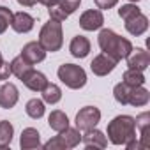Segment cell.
Returning <instances> with one entry per match:
<instances>
[{
    "label": "cell",
    "instance_id": "5b68a950",
    "mask_svg": "<svg viewBox=\"0 0 150 150\" xmlns=\"http://www.w3.org/2000/svg\"><path fill=\"white\" fill-rule=\"evenodd\" d=\"M80 2L81 0H55L51 6H48L50 20H57V21L67 20L74 11L80 7Z\"/></svg>",
    "mask_w": 150,
    "mask_h": 150
},
{
    "label": "cell",
    "instance_id": "d6986e66",
    "mask_svg": "<svg viewBox=\"0 0 150 150\" xmlns=\"http://www.w3.org/2000/svg\"><path fill=\"white\" fill-rule=\"evenodd\" d=\"M58 138L62 139L65 148H74V146H78L80 141H81L80 129H76V127H65L64 131L58 132Z\"/></svg>",
    "mask_w": 150,
    "mask_h": 150
},
{
    "label": "cell",
    "instance_id": "f546056e",
    "mask_svg": "<svg viewBox=\"0 0 150 150\" xmlns=\"http://www.w3.org/2000/svg\"><path fill=\"white\" fill-rule=\"evenodd\" d=\"M99 9H111L118 4V0H94Z\"/></svg>",
    "mask_w": 150,
    "mask_h": 150
},
{
    "label": "cell",
    "instance_id": "cb8c5ba5",
    "mask_svg": "<svg viewBox=\"0 0 150 150\" xmlns=\"http://www.w3.org/2000/svg\"><path fill=\"white\" fill-rule=\"evenodd\" d=\"M124 80V83H127L129 87H139V85H145V74H143V71H138V69H132V67H129L125 72H124V76H122Z\"/></svg>",
    "mask_w": 150,
    "mask_h": 150
},
{
    "label": "cell",
    "instance_id": "836d02e7",
    "mask_svg": "<svg viewBox=\"0 0 150 150\" xmlns=\"http://www.w3.org/2000/svg\"><path fill=\"white\" fill-rule=\"evenodd\" d=\"M129 2H134V4H136V2H139V0H129Z\"/></svg>",
    "mask_w": 150,
    "mask_h": 150
},
{
    "label": "cell",
    "instance_id": "5bb4252c",
    "mask_svg": "<svg viewBox=\"0 0 150 150\" xmlns=\"http://www.w3.org/2000/svg\"><path fill=\"white\" fill-rule=\"evenodd\" d=\"M81 141L85 143V146H88V148H106L108 146V138L101 132V131H97L96 127L94 129H88V131H85V134L81 136Z\"/></svg>",
    "mask_w": 150,
    "mask_h": 150
},
{
    "label": "cell",
    "instance_id": "f1b7e54d",
    "mask_svg": "<svg viewBox=\"0 0 150 150\" xmlns=\"http://www.w3.org/2000/svg\"><path fill=\"white\" fill-rule=\"evenodd\" d=\"M141 11H139V7L136 6V4H125V6H122L120 9H118V16L125 21V20H129V18H134L136 14H139Z\"/></svg>",
    "mask_w": 150,
    "mask_h": 150
},
{
    "label": "cell",
    "instance_id": "1f68e13d",
    "mask_svg": "<svg viewBox=\"0 0 150 150\" xmlns=\"http://www.w3.org/2000/svg\"><path fill=\"white\" fill-rule=\"evenodd\" d=\"M37 2H39V4H42V6H46V7H48V6H51V4H53V2H55V0H37Z\"/></svg>",
    "mask_w": 150,
    "mask_h": 150
},
{
    "label": "cell",
    "instance_id": "4316f807",
    "mask_svg": "<svg viewBox=\"0 0 150 150\" xmlns=\"http://www.w3.org/2000/svg\"><path fill=\"white\" fill-rule=\"evenodd\" d=\"M129 90H131V87L127 85V83H118V85H115V88H113V96H115V101L117 103H120L122 106H125L127 104V99H129Z\"/></svg>",
    "mask_w": 150,
    "mask_h": 150
},
{
    "label": "cell",
    "instance_id": "d6a6232c",
    "mask_svg": "<svg viewBox=\"0 0 150 150\" xmlns=\"http://www.w3.org/2000/svg\"><path fill=\"white\" fill-rule=\"evenodd\" d=\"M4 64H6V60H4V58H2V53H0V67H2V65H4Z\"/></svg>",
    "mask_w": 150,
    "mask_h": 150
},
{
    "label": "cell",
    "instance_id": "2e32d148",
    "mask_svg": "<svg viewBox=\"0 0 150 150\" xmlns=\"http://www.w3.org/2000/svg\"><path fill=\"white\" fill-rule=\"evenodd\" d=\"M20 146L23 150H32V148H39L41 146V134L37 129L34 127H27L21 131V138H20Z\"/></svg>",
    "mask_w": 150,
    "mask_h": 150
},
{
    "label": "cell",
    "instance_id": "ac0fdd59",
    "mask_svg": "<svg viewBox=\"0 0 150 150\" xmlns=\"http://www.w3.org/2000/svg\"><path fill=\"white\" fill-rule=\"evenodd\" d=\"M150 101V92L139 85V87H131L129 90V99H127V104L134 106V108H139V106H146Z\"/></svg>",
    "mask_w": 150,
    "mask_h": 150
},
{
    "label": "cell",
    "instance_id": "83f0119b",
    "mask_svg": "<svg viewBox=\"0 0 150 150\" xmlns=\"http://www.w3.org/2000/svg\"><path fill=\"white\" fill-rule=\"evenodd\" d=\"M11 21H13V11L6 6H0V35L7 30Z\"/></svg>",
    "mask_w": 150,
    "mask_h": 150
},
{
    "label": "cell",
    "instance_id": "e0dca14e",
    "mask_svg": "<svg viewBox=\"0 0 150 150\" xmlns=\"http://www.w3.org/2000/svg\"><path fill=\"white\" fill-rule=\"evenodd\" d=\"M148 28V18L145 14H136L134 18H129L125 20V30L131 34V35H141L145 34Z\"/></svg>",
    "mask_w": 150,
    "mask_h": 150
},
{
    "label": "cell",
    "instance_id": "6da1fadb",
    "mask_svg": "<svg viewBox=\"0 0 150 150\" xmlns=\"http://www.w3.org/2000/svg\"><path fill=\"white\" fill-rule=\"evenodd\" d=\"M97 42H99V48L103 53L110 55L111 58H115L117 62L125 58L131 50H132V42L118 34H115L113 30L110 28H103L99 32V37H97Z\"/></svg>",
    "mask_w": 150,
    "mask_h": 150
},
{
    "label": "cell",
    "instance_id": "ba28073f",
    "mask_svg": "<svg viewBox=\"0 0 150 150\" xmlns=\"http://www.w3.org/2000/svg\"><path fill=\"white\" fill-rule=\"evenodd\" d=\"M115 65H117V60L115 58H111L106 53H99L92 60L90 69H92V72L96 74V76H108V74L115 69Z\"/></svg>",
    "mask_w": 150,
    "mask_h": 150
},
{
    "label": "cell",
    "instance_id": "3957f363",
    "mask_svg": "<svg viewBox=\"0 0 150 150\" xmlns=\"http://www.w3.org/2000/svg\"><path fill=\"white\" fill-rule=\"evenodd\" d=\"M42 50L48 53H55L62 48L64 44V32H62V21L57 20H50L41 27L39 32V41H37Z\"/></svg>",
    "mask_w": 150,
    "mask_h": 150
},
{
    "label": "cell",
    "instance_id": "44dd1931",
    "mask_svg": "<svg viewBox=\"0 0 150 150\" xmlns=\"http://www.w3.org/2000/svg\"><path fill=\"white\" fill-rule=\"evenodd\" d=\"M48 124H50V127H51L53 131L60 132V131H64L65 127H69V118H67V115H65L64 111L53 110V111L50 113V117H48Z\"/></svg>",
    "mask_w": 150,
    "mask_h": 150
},
{
    "label": "cell",
    "instance_id": "d4e9b609",
    "mask_svg": "<svg viewBox=\"0 0 150 150\" xmlns=\"http://www.w3.org/2000/svg\"><path fill=\"white\" fill-rule=\"evenodd\" d=\"M13 136H14L13 124L7 122V120H2V122H0V148L9 146L11 141H13Z\"/></svg>",
    "mask_w": 150,
    "mask_h": 150
},
{
    "label": "cell",
    "instance_id": "30bf717a",
    "mask_svg": "<svg viewBox=\"0 0 150 150\" xmlns=\"http://www.w3.org/2000/svg\"><path fill=\"white\" fill-rule=\"evenodd\" d=\"M18 99H20V92L14 83H4L0 87V108L11 110L16 106Z\"/></svg>",
    "mask_w": 150,
    "mask_h": 150
},
{
    "label": "cell",
    "instance_id": "7c38bea8",
    "mask_svg": "<svg viewBox=\"0 0 150 150\" xmlns=\"http://www.w3.org/2000/svg\"><path fill=\"white\" fill-rule=\"evenodd\" d=\"M21 81H23V85H25L27 88H30L32 92H41V90L46 87L48 78L44 76L41 71H35V69L32 67V69L25 74V76L21 78Z\"/></svg>",
    "mask_w": 150,
    "mask_h": 150
},
{
    "label": "cell",
    "instance_id": "8992f818",
    "mask_svg": "<svg viewBox=\"0 0 150 150\" xmlns=\"http://www.w3.org/2000/svg\"><path fill=\"white\" fill-rule=\"evenodd\" d=\"M101 120V111L96 106H85L76 113V129L80 131H88L94 129Z\"/></svg>",
    "mask_w": 150,
    "mask_h": 150
},
{
    "label": "cell",
    "instance_id": "4fadbf2b",
    "mask_svg": "<svg viewBox=\"0 0 150 150\" xmlns=\"http://www.w3.org/2000/svg\"><path fill=\"white\" fill-rule=\"evenodd\" d=\"M34 23H35V20H34V16H30L28 13H23V11L13 13L11 27H13L14 32H18V34H27V32H30V30L34 28Z\"/></svg>",
    "mask_w": 150,
    "mask_h": 150
},
{
    "label": "cell",
    "instance_id": "ffe728a7",
    "mask_svg": "<svg viewBox=\"0 0 150 150\" xmlns=\"http://www.w3.org/2000/svg\"><path fill=\"white\" fill-rule=\"evenodd\" d=\"M134 120H136V127H138V129H139V132H141V139H139V143H141V146H143V148H148V146H150V139H148L150 113H148V111H145V113L138 115V118H134Z\"/></svg>",
    "mask_w": 150,
    "mask_h": 150
},
{
    "label": "cell",
    "instance_id": "7402d4cb",
    "mask_svg": "<svg viewBox=\"0 0 150 150\" xmlns=\"http://www.w3.org/2000/svg\"><path fill=\"white\" fill-rule=\"evenodd\" d=\"M41 94H42V101L44 103H48V104H57L60 99H62V90H60V87L58 85H55V83H46V87L41 90Z\"/></svg>",
    "mask_w": 150,
    "mask_h": 150
},
{
    "label": "cell",
    "instance_id": "9a60e30c",
    "mask_svg": "<svg viewBox=\"0 0 150 150\" xmlns=\"http://www.w3.org/2000/svg\"><path fill=\"white\" fill-rule=\"evenodd\" d=\"M69 51L74 58H85L90 53V41L85 35H76L72 37L71 44H69Z\"/></svg>",
    "mask_w": 150,
    "mask_h": 150
},
{
    "label": "cell",
    "instance_id": "8fae6325",
    "mask_svg": "<svg viewBox=\"0 0 150 150\" xmlns=\"http://www.w3.org/2000/svg\"><path fill=\"white\" fill-rule=\"evenodd\" d=\"M21 57H23L27 62H30L32 65H35V64H39V62H42V60L46 58V51L42 50V46H41L37 41H30V42H27V44L23 46Z\"/></svg>",
    "mask_w": 150,
    "mask_h": 150
},
{
    "label": "cell",
    "instance_id": "52a82bcc",
    "mask_svg": "<svg viewBox=\"0 0 150 150\" xmlns=\"http://www.w3.org/2000/svg\"><path fill=\"white\" fill-rule=\"evenodd\" d=\"M104 25V16L99 9H88L80 16V27L87 32L99 30Z\"/></svg>",
    "mask_w": 150,
    "mask_h": 150
},
{
    "label": "cell",
    "instance_id": "4dcf8cb0",
    "mask_svg": "<svg viewBox=\"0 0 150 150\" xmlns=\"http://www.w3.org/2000/svg\"><path fill=\"white\" fill-rule=\"evenodd\" d=\"M35 2L37 0H18V4L23 7H32V6H35Z\"/></svg>",
    "mask_w": 150,
    "mask_h": 150
},
{
    "label": "cell",
    "instance_id": "277c9868",
    "mask_svg": "<svg viewBox=\"0 0 150 150\" xmlns=\"http://www.w3.org/2000/svg\"><path fill=\"white\" fill-rule=\"evenodd\" d=\"M58 74V80L72 88V90H80L87 85V72L81 65H76V64H62L57 71Z\"/></svg>",
    "mask_w": 150,
    "mask_h": 150
},
{
    "label": "cell",
    "instance_id": "7a4b0ae2",
    "mask_svg": "<svg viewBox=\"0 0 150 150\" xmlns=\"http://www.w3.org/2000/svg\"><path fill=\"white\" fill-rule=\"evenodd\" d=\"M106 132L113 145H127L136 139V120L131 115H118L108 124Z\"/></svg>",
    "mask_w": 150,
    "mask_h": 150
},
{
    "label": "cell",
    "instance_id": "603a6c76",
    "mask_svg": "<svg viewBox=\"0 0 150 150\" xmlns=\"http://www.w3.org/2000/svg\"><path fill=\"white\" fill-rule=\"evenodd\" d=\"M9 65H11V74H14V76H16V78H20V80L25 76V74H27L30 69H32V64H30V62H27L21 55H20V57H16V58H13Z\"/></svg>",
    "mask_w": 150,
    "mask_h": 150
},
{
    "label": "cell",
    "instance_id": "9c48e42d",
    "mask_svg": "<svg viewBox=\"0 0 150 150\" xmlns=\"http://www.w3.org/2000/svg\"><path fill=\"white\" fill-rule=\"evenodd\" d=\"M125 58H127V65L138 71H145L150 65V53L145 48H136V50L132 48Z\"/></svg>",
    "mask_w": 150,
    "mask_h": 150
},
{
    "label": "cell",
    "instance_id": "484cf974",
    "mask_svg": "<svg viewBox=\"0 0 150 150\" xmlns=\"http://www.w3.org/2000/svg\"><path fill=\"white\" fill-rule=\"evenodd\" d=\"M25 111H27V115L30 117V118H41L42 115H44V111H46V108H44V101H41V99H30L28 103H27V106H25Z\"/></svg>",
    "mask_w": 150,
    "mask_h": 150
}]
</instances>
